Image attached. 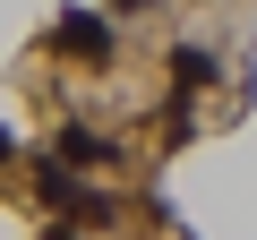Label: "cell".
<instances>
[{
  "label": "cell",
  "instance_id": "cell-3",
  "mask_svg": "<svg viewBox=\"0 0 257 240\" xmlns=\"http://www.w3.org/2000/svg\"><path fill=\"white\" fill-rule=\"evenodd\" d=\"M120 9H155V0H120Z\"/></svg>",
  "mask_w": 257,
  "mask_h": 240
},
{
  "label": "cell",
  "instance_id": "cell-2",
  "mask_svg": "<svg viewBox=\"0 0 257 240\" xmlns=\"http://www.w3.org/2000/svg\"><path fill=\"white\" fill-rule=\"evenodd\" d=\"M172 86H180V94L214 86V52H206V43H180V52H172Z\"/></svg>",
  "mask_w": 257,
  "mask_h": 240
},
{
  "label": "cell",
  "instance_id": "cell-1",
  "mask_svg": "<svg viewBox=\"0 0 257 240\" xmlns=\"http://www.w3.org/2000/svg\"><path fill=\"white\" fill-rule=\"evenodd\" d=\"M52 43H60V52H77V60H111V18H94V9H69Z\"/></svg>",
  "mask_w": 257,
  "mask_h": 240
},
{
  "label": "cell",
  "instance_id": "cell-4",
  "mask_svg": "<svg viewBox=\"0 0 257 240\" xmlns=\"http://www.w3.org/2000/svg\"><path fill=\"white\" fill-rule=\"evenodd\" d=\"M0 163H9V129H0Z\"/></svg>",
  "mask_w": 257,
  "mask_h": 240
}]
</instances>
